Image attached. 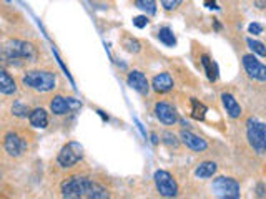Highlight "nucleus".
Returning <instances> with one entry per match:
<instances>
[{"instance_id": "1", "label": "nucleus", "mask_w": 266, "mask_h": 199, "mask_svg": "<svg viewBox=\"0 0 266 199\" xmlns=\"http://www.w3.org/2000/svg\"><path fill=\"white\" fill-rule=\"evenodd\" d=\"M62 194L63 198L68 199H79V198H88V199H105L110 198V193L106 191L102 184L93 183L92 179L85 176H74L63 181L62 184Z\"/></svg>"}, {"instance_id": "2", "label": "nucleus", "mask_w": 266, "mask_h": 199, "mask_svg": "<svg viewBox=\"0 0 266 199\" xmlns=\"http://www.w3.org/2000/svg\"><path fill=\"white\" fill-rule=\"evenodd\" d=\"M24 85L37 91H50L55 88V75L47 70H32L24 75Z\"/></svg>"}, {"instance_id": "3", "label": "nucleus", "mask_w": 266, "mask_h": 199, "mask_svg": "<svg viewBox=\"0 0 266 199\" xmlns=\"http://www.w3.org/2000/svg\"><path fill=\"white\" fill-rule=\"evenodd\" d=\"M3 57L7 60H17V58H24V60L33 62L37 58L35 46L28 42L24 40H10L3 46Z\"/></svg>"}, {"instance_id": "4", "label": "nucleus", "mask_w": 266, "mask_h": 199, "mask_svg": "<svg viewBox=\"0 0 266 199\" xmlns=\"http://www.w3.org/2000/svg\"><path fill=\"white\" fill-rule=\"evenodd\" d=\"M246 134L253 150L258 155H265L266 153V125L265 123L258 121L256 118H250L246 123Z\"/></svg>"}, {"instance_id": "5", "label": "nucleus", "mask_w": 266, "mask_h": 199, "mask_svg": "<svg viewBox=\"0 0 266 199\" xmlns=\"http://www.w3.org/2000/svg\"><path fill=\"white\" fill-rule=\"evenodd\" d=\"M81 158H83V148H81V145L77 141H70L60 150L57 163L62 168H72L75 166Z\"/></svg>"}, {"instance_id": "6", "label": "nucleus", "mask_w": 266, "mask_h": 199, "mask_svg": "<svg viewBox=\"0 0 266 199\" xmlns=\"http://www.w3.org/2000/svg\"><path fill=\"white\" fill-rule=\"evenodd\" d=\"M213 191L218 198L238 199L239 198V184L233 179V177L220 176L213 181Z\"/></svg>"}, {"instance_id": "7", "label": "nucleus", "mask_w": 266, "mask_h": 199, "mask_svg": "<svg viewBox=\"0 0 266 199\" xmlns=\"http://www.w3.org/2000/svg\"><path fill=\"white\" fill-rule=\"evenodd\" d=\"M153 179H155V186L158 193H160L163 198H175L178 194V184L168 171H161L160 169V171L155 173Z\"/></svg>"}, {"instance_id": "8", "label": "nucleus", "mask_w": 266, "mask_h": 199, "mask_svg": "<svg viewBox=\"0 0 266 199\" xmlns=\"http://www.w3.org/2000/svg\"><path fill=\"white\" fill-rule=\"evenodd\" d=\"M3 148H5L8 156L19 158L27 151V141L17 133H7L5 138H3Z\"/></svg>"}, {"instance_id": "9", "label": "nucleus", "mask_w": 266, "mask_h": 199, "mask_svg": "<svg viewBox=\"0 0 266 199\" xmlns=\"http://www.w3.org/2000/svg\"><path fill=\"white\" fill-rule=\"evenodd\" d=\"M243 66L250 78L258 80V82H266V65H263L260 60H256V57H253V55H244Z\"/></svg>"}, {"instance_id": "10", "label": "nucleus", "mask_w": 266, "mask_h": 199, "mask_svg": "<svg viewBox=\"0 0 266 199\" xmlns=\"http://www.w3.org/2000/svg\"><path fill=\"white\" fill-rule=\"evenodd\" d=\"M81 105L79 100L75 98H65V96H55L50 103V110L55 115H67V113H72V111H77L80 110Z\"/></svg>"}, {"instance_id": "11", "label": "nucleus", "mask_w": 266, "mask_h": 199, "mask_svg": "<svg viewBox=\"0 0 266 199\" xmlns=\"http://www.w3.org/2000/svg\"><path fill=\"white\" fill-rule=\"evenodd\" d=\"M155 113H157V118L163 123V125H175V123L178 121V116H177V111H175V108L171 107V105L165 103V101H161V103H157Z\"/></svg>"}, {"instance_id": "12", "label": "nucleus", "mask_w": 266, "mask_h": 199, "mask_svg": "<svg viewBox=\"0 0 266 199\" xmlns=\"http://www.w3.org/2000/svg\"><path fill=\"white\" fill-rule=\"evenodd\" d=\"M127 83L130 85L135 91H138L140 95H147L148 90H150V85H148V80L145 77L141 71H130L128 73V78H127Z\"/></svg>"}, {"instance_id": "13", "label": "nucleus", "mask_w": 266, "mask_h": 199, "mask_svg": "<svg viewBox=\"0 0 266 199\" xmlns=\"http://www.w3.org/2000/svg\"><path fill=\"white\" fill-rule=\"evenodd\" d=\"M180 138H182L183 145L188 146L190 150L193 151H205L208 148V143L205 141L203 138L196 136L195 133H191V131H182V134H180Z\"/></svg>"}, {"instance_id": "14", "label": "nucleus", "mask_w": 266, "mask_h": 199, "mask_svg": "<svg viewBox=\"0 0 266 199\" xmlns=\"http://www.w3.org/2000/svg\"><path fill=\"white\" fill-rule=\"evenodd\" d=\"M152 87H153V90L158 93H166L173 88V78H171L170 73H160L153 78Z\"/></svg>"}, {"instance_id": "15", "label": "nucleus", "mask_w": 266, "mask_h": 199, "mask_svg": "<svg viewBox=\"0 0 266 199\" xmlns=\"http://www.w3.org/2000/svg\"><path fill=\"white\" fill-rule=\"evenodd\" d=\"M221 101H223V107H225L226 113H228L231 118H239V115H241V107H239V103L235 100L233 95H230V93H223Z\"/></svg>"}, {"instance_id": "16", "label": "nucleus", "mask_w": 266, "mask_h": 199, "mask_svg": "<svg viewBox=\"0 0 266 199\" xmlns=\"http://www.w3.org/2000/svg\"><path fill=\"white\" fill-rule=\"evenodd\" d=\"M28 120L33 128L42 130V128H47V125H49V115H47V111L42 108H37V110H33V111H30Z\"/></svg>"}, {"instance_id": "17", "label": "nucleus", "mask_w": 266, "mask_h": 199, "mask_svg": "<svg viewBox=\"0 0 266 199\" xmlns=\"http://www.w3.org/2000/svg\"><path fill=\"white\" fill-rule=\"evenodd\" d=\"M0 91H2L3 95H14L17 91L14 78L7 73V70L0 71Z\"/></svg>"}, {"instance_id": "18", "label": "nucleus", "mask_w": 266, "mask_h": 199, "mask_svg": "<svg viewBox=\"0 0 266 199\" xmlns=\"http://www.w3.org/2000/svg\"><path fill=\"white\" fill-rule=\"evenodd\" d=\"M216 163H212V161H207V163H201L198 168H196L195 175L196 177H200V179H208V177H212L214 173H216Z\"/></svg>"}, {"instance_id": "19", "label": "nucleus", "mask_w": 266, "mask_h": 199, "mask_svg": "<svg viewBox=\"0 0 266 199\" xmlns=\"http://www.w3.org/2000/svg\"><path fill=\"white\" fill-rule=\"evenodd\" d=\"M201 65L205 66V71H207V77H208L210 82H216V78H218L216 63H214L208 55H203V57H201Z\"/></svg>"}, {"instance_id": "20", "label": "nucleus", "mask_w": 266, "mask_h": 199, "mask_svg": "<svg viewBox=\"0 0 266 199\" xmlns=\"http://www.w3.org/2000/svg\"><path fill=\"white\" fill-rule=\"evenodd\" d=\"M191 118L195 120H205V115H207V107L203 103H200L196 98H191Z\"/></svg>"}, {"instance_id": "21", "label": "nucleus", "mask_w": 266, "mask_h": 199, "mask_svg": "<svg viewBox=\"0 0 266 199\" xmlns=\"http://www.w3.org/2000/svg\"><path fill=\"white\" fill-rule=\"evenodd\" d=\"M135 7L140 8L141 12H145L147 15H155L157 14L155 0H135Z\"/></svg>"}, {"instance_id": "22", "label": "nucleus", "mask_w": 266, "mask_h": 199, "mask_svg": "<svg viewBox=\"0 0 266 199\" xmlns=\"http://www.w3.org/2000/svg\"><path fill=\"white\" fill-rule=\"evenodd\" d=\"M158 39H160L161 44H165L166 46H175V44H177V39H175L173 32H171L168 27L160 28V32H158Z\"/></svg>"}, {"instance_id": "23", "label": "nucleus", "mask_w": 266, "mask_h": 199, "mask_svg": "<svg viewBox=\"0 0 266 199\" xmlns=\"http://www.w3.org/2000/svg\"><path fill=\"white\" fill-rule=\"evenodd\" d=\"M246 44H248V46L251 48L253 53L260 55V57H266V46L261 44V42L253 40V39H246Z\"/></svg>"}, {"instance_id": "24", "label": "nucleus", "mask_w": 266, "mask_h": 199, "mask_svg": "<svg viewBox=\"0 0 266 199\" xmlns=\"http://www.w3.org/2000/svg\"><path fill=\"white\" fill-rule=\"evenodd\" d=\"M12 113H14L15 116H19V118H25L27 115H30L28 108L22 103H15L14 107H12Z\"/></svg>"}, {"instance_id": "25", "label": "nucleus", "mask_w": 266, "mask_h": 199, "mask_svg": "<svg viewBox=\"0 0 266 199\" xmlns=\"http://www.w3.org/2000/svg\"><path fill=\"white\" fill-rule=\"evenodd\" d=\"M123 46H125L128 52H133V53L140 52V44H138L136 40L130 39V37H127V39L123 40Z\"/></svg>"}, {"instance_id": "26", "label": "nucleus", "mask_w": 266, "mask_h": 199, "mask_svg": "<svg viewBox=\"0 0 266 199\" xmlns=\"http://www.w3.org/2000/svg\"><path fill=\"white\" fill-rule=\"evenodd\" d=\"M163 143H165V145L168 146V148H177L180 145L177 136H175V134H171V133H168V131H166V133H163Z\"/></svg>"}, {"instance_id": "27", "label": "nucleus", "mask_w": 266, "mask_h": 199, "mask_svg": "<svg viewBox=\"0 0 266 199\" xmlns=\"http://www.w3.org/2000/svg\"><path fill=\"white\" fill-rule=\"evenodd\" d=\"M161 5L165 10H175V8H178V5L182 3V0H160Z\"/></svg>"}, {"instance_id": "28", "label": "nucleus", "mask_w": 266, "mask_h": 199, "mask_svg": "<svg viewBox=\"0 0 266 199\" xmlns=\"http://www.w3.org/2000/svg\"><path fill=\"white\" fill-rule=\"evenodd\" d=\"M147 23H148L147 17H135V19H133V25H135V27H138V28L147 27Z\"/></svg>"}, {"instance_id": "29", "label": "nucleus", "mask_w": 266, "mask_h": 199, "mask_svg": "<svg viewBox=\"0 0 266 199\" xmlns=\"http://www.w3.org/2000/svg\"><path fill=\"white\" fill-rule=\"evenodd\" d=\"M248 32L253 33V35H260V33L263 32V25H260V23H250V27H248Z\"/></svg>"}, {"instance_id": "30", "label": "nucleus", "mask_w": 266, "mask_h": 199, "mask_svg": "<svg viewBox=\"0 0 266 199\" xmlns=\"http://www.w3.org/2000/svg\"><path fill=\"white\" fill-rule=\"evenodd\" d=\"M205 5H207L208 8H214V10L218 8V5H216V2H214V0H205Z\"/></svg>"}, {"instance_id": "31", "label": "nucleus", "mask_w": 266, "mask_h": 199, "mask_svg": "<svg viewBox=\"0 0 266 199\" xmlns=\"http://www.w3.org/2000/svg\"><path fill=\"white\" fill-rule=\"evenodd\" d=\"M258 8H266V0H253Z\"/></svg>"}, {"instance_id": "32", "label": "nucleus", "mask_w": 266, "mask_h": 199, "mask_svg": "<svg viewBox=\"0 0 266 199\" xmlns=\"http://www.w3.org/2000/svg\"><path fill=\"white\" fill-rule=\"evenodd\" d=\"M258 191H260V193H258V196H265V191H263V184H260V186H258Z\"/></svg>"}, {"instance_id": "33", "label": "nucleus", "mask_w": 266, "mask_h": 199, "mask_svg": "<svg viewBox=\"0 0 266 199\" xmlns=\"http://www.w3.org/2000/svg\"><path fill=\"white\" fill-rule=\"evenodd\" d=\"M152 143H153V145H157V143H158V139H157V134H152Z\"/></svg>"}]
</instances>
